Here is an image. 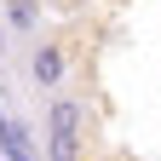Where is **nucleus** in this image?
<instances>
[{
  "label": "nucleus",
  "mask_w": 161,
  "mask_h": 161,
  "mask_svg": "<svg viewBox=\"0 0 161 161\" xmlns=\"http://www.w3.org/2000/svg\"><path fill=\"white\" fill-rule=\"evenodd\" d=\"M86 155V104L58 92L46 104V161H80Z\"/></svg>",
  "instance_id": "f257e3e1"
},
{
  "label": "nucleus",
  "mask_w": 161,
  "mask_h": 161,
  "mask_svg": "<svg viewBox=\"0 0 161 161\" xmlns=\"http://www.w3.org/2000/svg\"><path fill=\"white\" fill-rule=\"evenodd\" d=\"M29 80L40 92H58L69 80V40L64 35H40L35 46H29Z\"/></svg>",
  "instance_id": "f03ea898"
},
{
  "label": "nucleus",
  "mask_w": 161,
  "mask_h": 161,
  "mask_svg": "<svg viewBox=\"0 0 161 161\" xmlns=\"http://www.w3.org/2000/svg\"><path fill=\"white\" fill-rule=\"evenodd\" d=\"M6 23H12L17 35H29V29L40 23V0H6Z\"/></svg>",
  "instance_id": "7ed1b4c3"
},
{
  "label": "nucleus",
  "mask_w": 161,
  "mask_h": 161,
  "mask_svg": "<svg viewBox=\"0 0 161 161\" xmlns=\"http://www.w3.org/2000/svg\"><path fill=\"white\" fill-rule=\"evenodd\" d=\"M80 161H92V155H80Z\"/></svg>",
  "instance_id": "20e7f679"
}]
</instances>
